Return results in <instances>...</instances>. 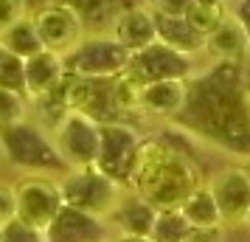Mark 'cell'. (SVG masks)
Segmentation results:
<instances>
[{
	"mask_svg": "<svg viewBox=\"0 0 250 242\" xmlns=\"http://www.w3.org/2000/svg\"><path fill=\"white\" fill-rule=\"evenodd\" d=\"M200 183L205 180L194 158L160 135L141 138L124 180L126 192L141 197L155 211H177Z\"/></svg>",
	"mask_w": 250,
	"mask_h": 242,
	"instance_id": "6da1fadb",
	"label": "cell"
},
{
	"mask_svg": "<svg viewBox=\"0 0 250 242\" xmlns=\"http://www.w3.org/2000/svg\"><path fill=\"white\" fill-rule=\"evenodd\" d=\"M0 155L17 172L34 175V177H62L68 172L54 150L48 130L40 127L34 118H25L14 127L0 130Z\"/></svg>",
	"mask_w": 250,
	"mask_h": 242,
	"instance_id": "7a4b0ae2",
	"label": "cell"
},
{
	"mask_svg": "<svg viewBox=\"0 0 250 242\" xmlns=\"http://www.w3.org/2000/svg\"><path fill=\"white\" fill-rule=\"evenodd\" d=\"M57 186L62 195V206L82 211L93 220H102V222H110L115 208L126 197V186L115 183L113 177L99 172L96 166L68 169L62 177H57Z\"/></svg>",
	"mask_w": 250,
	"mask_h": 242,
	"instance_id": "3957f363",
	"label": "cell"
},
{
	"mask_svg": "<svg viewBox=\"0 0 250 242\" xmlns=\"http://www.w3.org/2000/svg\"><path fill=\"white\" fill-rule=\"evenodd\" d=\"M28 20L34 25L37 37L45 51H54L59 57H68L73 48L87 37L84 17L68 0H48L28 12Z\"/></svg>",
	"mask_w": 250,
	"mask_h": 242,
	"instance_id": "277c9868",
	"label": "cell"
},
{
	"mask_svg": "<svg viewBox=\"0 0 250 242\" xmlns=\"http://www.w3.org/2000/svg\"><path fill=\"white\" fill-rule=\"evenodd\" d=\"M99 121L84 113H62L57 124L48 130L54 150L62 158L65 169H84L96 166L99 155Z\"/></svg>",
	"mask_w": 250,
	"mask_h": 242,
	"instance_id": "5b68a950",
	"label": "cell"
},
{
	"mask_svg": "<svg viewBox=\"0 0 250 242\" xmlns=\"http://www.w3.org/2000/svg\"><path fill=\"white\" fill-rule=\"evenodd\" d=\"M65 68L84 79H115L129 68V54L110 34H90L65 57Z\"/></svg>",
	"mask_w": 250,
	"mask_h": 242,
	"instance_id": "8992f818",
	"label": "cell"
},
{
	"mask_svg": "<svg viewBox=\"0 0 250 242\" xmlns=\"http://www.w3.org/2000/svg\"><path fill=\"white\" fill-rule=\"evenodd\" d=\"M12 186L14 200H17V220L45 234V228L62 211V195H59L57 177L20 175Z\"/></svg>",
	"mask_w": 250,
	"mask_h": 242,
	"instance_id": "52a82bcc",
	"label": "cell"
},
{
	"mask_svg": "<svg viewBox=\"0 0 250 242\" xmlns=\"http://www.w3.org/2000/svg\"><path fill=\"white\" fill-rule=\"evenodd\" d=\"M141 132L126 121H107L99 127V155H96V169L113 177L115 183L124 186L129 161L135 155V147L141 144Z\"/></svg>",
	"mask_w": 250,
	"mask_h": 242,
	"instance_id": "ba28073f",
	"label": "cell"
},
{
	"mask_svg": "<svg viewBox=\"0 0 250 242\" xmlns=\"http://www.w3.org/2000/svg\"><path fill=\"white\" fill-rule=\"evenodd\" d=\"M208 192L214 195L222 225H245L250 208V172L245 166H222L208 180Z\"/></svg>",
	"mask_w": 250,
	"mask_h": 242,
	"instance_id": "9c48e42d",
	"label": "cell"
},
{
	"mask_svg": "<svg viewBox=\"0 0 250 242\" xmlns=\"http://www.w3.org/2000/svg\"><path fill=\"white\" fill-rule=\"evenodd\" d=\"M129 70L138 79L149 82H163V79H191L194 76V59L186 54L171 51L163 43H152L149 48L138 51L129 57Z\"/></svg>",
	"mask_w": 250,
	"mask_h": 242,
	"instance_id": "30bf717a",
	"label": "cell"
},
{
	"mask_svg": "<svg viewBox=\"0 0 250 242\" xmlns=\"http://www.w3.org/2000/svg\"><path fill=\"white\" fill-rule=\"evenodd\" d=\"M65 76H68L65 57L42 48L40 54L23 62V96L28 99V104L37 102V99H45L62 85Z\"/></svg>",
	"mask_w": 250,
	"mask_h": 242,
	"instance_id": "8fae6325",
	"label": "cell"
},
{
	"mask_svg": "<svg viewBox=\"0 0 250 242\" xmlns=\"http://www.w3.org/2000/svg\"><path fill=\"white\" fill-rule=\"evenodd\" d=\"M118 45L124 48L132 57L138 51L149 48L152 43H158V28H155V14L146 6H129L124 12L115 14L113 28L107 31Z\"/></svg>",
	"mask_w": 250,
	"mask_h": 242,
	"instance_id": "7c38bea8",
	"label": "cell"
},
{
	"mask_svg": "<svg viewBox=\"0 0 250 242\" xmlns=\"http://www.w3.org/2000/svg\"><path fill=\"white\" fill-rule=\"evenodd\" d=\"M203 54L214 65H242L250 57V43L242 25L233 14L228 12V17L216 25L211 34L203 40Z\"/></svg>",
	"mask_w": 250,
	"mask_h": 242,
	"instance_id": "4fadbf2b",
	"label": "cell"
},
{
	"mask_svg": "<svg viewBox=\"0 0 250 242\" xmlns=\"http://www.w3.org/2000/svg\"><path fill=\"white\" fill-rule=\"evenodd\" d=\"M110 225L82 211L62 206L57 220L45 228V242H110Z\"/></svg>",
	"mask_w": 250,
	"mask_h": 242,
	"instance_id": "5bb4252c",
	"label": "cell"
},
{
	"mask_svg": "<svg viewBox=\"0 0 250 242\" xmlns=\"http://www.w3.org/2000/svg\"><path fill=\"white\" fill-rule=\"evenodd\" d=\"M188 85L191 79H163L144 85L141 93V115L152 118H174L188 104Z\"/></svg>",
	"mask_w": 250,
	"mask_h": 242,
	"instance_id": "9a60e30c",
	"label": "cell"
},
{
	"mask_svg": "<svg viewBox=\"0 0 250 242\" xmlns=\"http://www.w3.org/2000/svg\"><path fill=\"white\" fill-rule=\"evenodd\" d=\"M155 208L146 206L141 197H135L132 192H126V197L121 200V206L115 208V214L110 217V228L118 231V237H146L152 231V222H155Z\"/></svg>",
	"mask_w": 250,
	"mask_h": 242,
	"instance_id": "2e32d148",
	"label": "cell"
},
{
	"mask_svg": "<svg viewBox=\"0 0 250 242\" xmlns=\"http://www.w3.org/2000/svg\"><path fill=\"white\" fill-rule=\"evenodd\" d=\"M183 214V220L188 222L191 231H222V217L219 208L214 203V195L208 192V186L200 183L191 195L183 200V206L177 208Z\"/></svg>",
	"mask_w": 250,
	"mask_h": 242,
	"instance_id": "e0dca14e",
	"label": "cell"
},
{
	"mask_svg": "<svg viewBox=\"0 0 250 242\" xmlns=\"http://www.w3.org/2000/svg\"><path fill=\"white\" fill-rule=\"evenodd\" d=\"M155 28H158V43L169 45L171 51L186 54L191 59L197 54H203V37L197 34L183 17H160V14H155Z\"/></svg>",
	"mask_w": 250,
	"mask_h": 242,
	"instance_id": "ac0fdd59",
	"label": "cell"
},
{
	"mask_svg": "<svg viewBox=\"0 0 250 242\" xmlns=\"http://www.w3.org/2000/svg\"><path fill=\"white\" fill-rule=\"evenodd\" d=\"M141 93H144V82L129 68L124 73H118L115 79H110V99H113L118 118L121 115H141Z\"/></svg>",
	"mask_w": 250,
	"mask_h": 242,
	"instance_id": "d6986e66",
	"label": "cell"
},
{
	"mask_svg": "<svg viewBox=\"0 0 250 242\" xmlns=\"http://www.w3.org/2000/svg\"><path fill=\"white\" fill-rule=\"evenodd\" d=\"M0 48L9 51L12 57H17V59L25 62L28 57H34V54L42 51V43H40V37H37L31 20L25 17V20L14 23L12 28H6V31L0 34Z\"/></svg>",
	"mask_w": 250,
	"mask_h": 242,
	"instance_id": "ffe728a7",
	"label": "cell"
},
{
	"mask_svg": "<svg viewBox=\"0 0 250 242\" xmlns=\"http://www.w3.org/2000/svg\"><path fill=\"white\" fill-rule=\"evenodd\" d=\"M225 17H228L225 6H216V3H191L183 20H186V23L191 25L194 31L205 40V37L211 34V31H214Z\"/></svg>",
	"mask_w": 250,
	"mask_h": 242,
	"instance_id": "44dd1931",
	"label": "cell"
},
{
	"mask_svg": "<svg viewBox=\"0 0 250 242\" xmlns=\"http://www.w3.org/2000/svg\"><path fill=\"white\" fill-rule=\"evenodd\" d=\"M188 231L191 228L180 211H158L149 231V242H180Z\"/></svg>",
	"mask_w": 250,
	"mask_h": 242,
	"instance_id": "7402d4cb",
	"label": "cell"
},
{
	"mask_svg": "<svg viewBox=\"0 0 250 242\" xmlns=\"http://www.w3.org/2000/svg\"><path fill=\"white\" fill-rule=\"evenodd\" d=\"M25 118H31V107L20 90H9V88H0V130L14 127Z\"/></svg>",
	"mask_w": 250,
	"mask_h": 242,
	"instance_id": "603a6c76",
	"label": "cell"
},
{
	"mask_svg": "<svg viewBox=\"0 0 250 242\" xmlns=\"http://www.w3.org/2000/svg\"><path fill=\"white\" fill-rule=\"evenodd\" d=\"M0 88L23 93V59L12 57L3 48H0Z\"/></svg>",
	"mask_w": 250,
	"mask_h": 242,
	"instance_id": "cb8c5ba5",
	"label": "cell"
},
{
	"mask_svg": "<svg viewBox=\"0 0 250 242\" xmlns=\"http://www.w3.org/2000/svg\"><path fill=\"white\" fill-rule=\"evenodd\" d=\"M0 242H45V234L20 222V220H12L0 228Z\"/></svg>",
	"mask_w": 250,
	"mask_h": 242,
	"instance_id": "d4e9b609",
	"label": "cell"
},
{
	"mask_svg": "<svg viewBox=\"0 0 250 242\" xmlns=\"http://www.w3.org/2000/svg\"><path fill=\"white\" fill-rule=\"evenodd\" d=\"M28 0H0V34L28 17Z\"/></svg>",
	"mask_w": 250,
	"mask_h": 242,
	"instance_id": "484cf974",
	"label": "cell"
},
{
	"mask_svg": "<svg viewBox=\"0 0 250 242\" xmlns=\"http://www.w3.org/2000/svg\"><path fill=\"white\" fill-rule=\"evenodd\" d=\"M194 0H146V9L160 17H186Z\"/></svg>",
	"mask_w": 250,
	"mask_h": 242,
	"instance_id": "4316f807",
	"label": "cell"
},
{
	"mask_svg": "<svg viewBox=\"0 0 250 242\" xmlns=\"http://www.w3.org/2000/svg\"><path fill=\"white\" fill-rule=\"evenodd\" d=\"M17 220V200H14V186L0 180V228L6 222Z\"/></svg>",
	"mask_w": 250,
	"mask_h": 242,
	"instance_id": "83f0119b",
	"label": "cell"
},
{
	"mask_svg": "<svg viewBox=\"0 0 250 242\" xmlns=\"http://www.w3.org/2000/svg\"><path fill=\"white\" fill-rule=\"evenodd\" d=\"M233 17L239 20V25H242V31H245V37H248V43H250V0H236Z\"/></svg>",
	"mask_w": 250,
	"mask_h": 242,
	"instance_id": "f1b7e54d",
	"label": "cell"
},
{
	"mask_svg": "<svg viewBox=\"0 0 250 242\" xmlns=\"http://www.w3.org/2000/svg\"><path fill=\"white\" fill-rule=\"evenodd\" d=\"M180 242H219V231H188Z\"/></svg>",
	"mask_w": 250,
	"mask_h": 242,
	"instance_id": "f546056e",
	"label": "cell"
},
{
	"mask_svg": "<svg viewBox=\"0 0 250 242\" xmlns=\"http://www.w3.org/2000/svg\"><path fill=\"white\" fill-rule=\"evenodd\" d=\"M110 242H149L146 237H115V240H110Z\"/></svg>",
	"mask_w": 250,
	"mask_h": 242,
	"instance_id": "4dcf8cb0",
	"label": "cell"
},
{
	"mask_svg": "<svg viewBox=\"0 0 250 242\" xmlns=\"http://www.w3.org/2000/svg\"><path fill=\"white\" fill-rule=\"evenodd\" d=\"M194 3H216V6H225L228 0H194Z\"/></svg>",
	"mask_w": 250,
	"mask_h": 242,
	"instance_id": "1f68e13d",
	"label": "cell"
},
{
	"mask_svg": "<svg viewBox=\"0 0 250 242\" xmlns=\"http://www.w3.org/2000/svg\"><path fill=\"white\" fill-rule=\"evenodd\" d=\"M245 225H250V208H248V217H245Z\"/></svg>",
	"mask_w": 250,
	"mask_h": 242,
	"instance_id": "d6a6232c",
	"label": "cell"
},
{
	"mask_svg": "<svg viewBox=\"0 0 250 242\" xmlns=\"http://www.w3.org/2000/svg\"><path fill=\"white\" fill-rule=\"evenodd\" d=\"M0 161H3V155H0Z\"/></svg>",
	"mask_w": 250,
	"mask_h": 242,
	"instance_id": "836d02e7",
	"label": "cell"
},
{
	"mask_svg": "<svg viewBox=\"0 0 250 242\" xmlns=\"http://www.w3.org/2000/svg\"><path fill=\"white\" fill-rule=\"evenodd\" d=\"M248 172H250V169H248Z\"/></svg>",
	"mask_w": 250,
	"mask_h": 242,
	"instance_id": "e575fe53",
	"label": "cell"
}]
</instances>
